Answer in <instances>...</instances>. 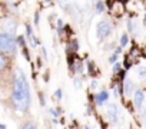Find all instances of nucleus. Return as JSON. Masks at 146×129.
<instances>
[{
    "instance_id": "obj_1",
    "label": "nucleus",
    "mask_w": 146,
    "mask_h": 129,
    "mask_svg": "<svg viewBox=\"0 0 146 129\" xmlns=\"http://www.w3.org/2000/svg\"><path fill=\"white\" fill-rule=\"evenodd\" d=\"M12 102L16 110L27 112L30 106V88L26 75L19 70L13 79V89H12Z\"/></svg>"
},
{
    "instance_id": "obj_2",
    "label": "nucleus",
    "mask_w": 146,
    "mask_h": 129,
    "mask_svg": "<svg viewBox=\"0 0 146 129\" xmlns=\"http://www.w3.org/2000/svg\"><path fill=\"white\" fill-rule=\"evenodd\" d=\"M16 46H17V39L15 37V35L2 30V33H0V50H2V53H5L6 56L7 55L12 56L16 52Z\"/></svg>"
},
{
    "instance_id": "obj_3",
    "label": "nucleus",
    "mask_w": 146,
    "mask_h": 129,
    "mask_svg": "<svg viewBox=\"0 0 146 129\" xmlns=\"http://www.w3.org/2000/svg\"><path fill=\"white\" fill-rule=\"evenodd\" d=\"M112 32H113V27L109 20H100L96 26V36L99 40H105L109 35H112Z\"/></svg>"
},
{
    "instance_id": "obj_4",
    "label": "nucleus",
    "mask_w": 146,
    "mask_h": 129,
    "mask_svg": "<svg viewBox=\"0 0 146 129\" xmlns=\"http://www.w3.org/2000/svg\"><path fill=\"white\" fill-rule=\"evenodd\" d=\"M143 100H145L143 90H142V89H136V90H135V93H133V105H135L137 109H142Z\"/></svg>"
},
{
    "instance_id": "obj_5",
    "label": "nucleus",
    "mask_w": 146,
    "mask_h": 129,
    "mask_svg": "<svg viewBox=\"0 0 146 129\" xmlns=\"http://www.w3.org/2000/svg\"><path fill=\"white\" fill-rule=\"evenodd\" d=\"M108 116H109V119L113 122V123H116L117 122V119H119V110H117V106L115 105V103H110L109 106H108Z\"/></svg>"
},
{
    "instance_id": "obj_6",
    "label": "nucleus",
    "mask_w": 146,
    "mask_h": 129,
    "mask_svg": "<svg viewBox=\"0 0 146 129\" xmlns=\"http://www.w3.org/2000/svg\"><path fill=\"white\" fill-rule=\"evenodd\" d=\"M108 99H109V92H108L106 89L102 90V92H99V93L95 96V102H96L98 106H103V103H106Z\"/></svg>"
},
{
    "instance_id": "obj_7",
    "label": "nucleus",
    "mask_w": 146,
    "mask_h": 129,
    "mask_svg": "<svg viewBox=\"0 0 146 129\" xmlns=\"http://www.w3.org/2000/svg\"><path fill=\"white\" fill-rule=\"evenodd\" d=\"M123 92H125L126 96H130L132 93H135V90H133V82L130 79H126L125 80V83H123Z\"/></svg>"
},
{
    "instance_id": "obj_8",
    "label": "nucleus",
    "mask_w": 146,
    "mask_h": 129,
    "mask_svg": "<svg viewBox=\"0 0 146 129\" xmlns=\"http://www.w3.org/2000/svg\"><path fill=\"white\" fill-rule=\"evenodd\" d=\"M135 72H136V75L139 76V79L140 80H145L146 79V66H137V68H135Z\"/></svg>"
},
{
    "instance_id": "obj_9",
    "label": "nucleus",
    "mask_w": 146,
    "mask_h": 129,
    "mask_svg": "<svg viewBox=\"0 0 146 129\" xmlns=\"http://www.w3.org/2000/svg\"><path fill=\"white\" fill-rule=\"evenodd\" d=\"M120 52H122V47H120V46H119V47H116V50H113L112 56L109 57V62H110V63H116V60H117V57H119Z\"/></svg>"
},
{
    "instance_id": "obj_10",
    "label": "nucleus",
    "mask_w": 146,
    "mask_h": 129,
    "mask_svg": "<svg viewBox=\"0 0 146 129\" xmlns=\"http://www.w3.org/2000/svg\"><path fill=\"white\" fill-rule=\"evenodd\" d=\"M127 43H129V36H127V33H123L120 37V47H126Z\"/></svg>"
},
{
    "instance_id": "obj_11",
    "label": "nucleus",
    "mask_w": 146,
    "mask_h": 129,
    "mask_svg": "<svg viewBox=\"0 0 146 129\" xmlns=\"http://www.w3.org/2000/svg\"><path fill=\"white\" fill-rule=\"evenodd\" d=\"M70 43V49H67V52H76L78 50V40H72V42H69Z\"/></svg>"
},
{
    "instance_id": "obj_12",
    "label": "nucleus",
    "mask_w": 146,
    "mask_h": 129,
    "mask_svg": "<svg viewBox=\"0 0 146 129\" xmlns=\"http://www.w3.org/2000/svg\"><path fill=\"white\" fill-rule=\"evenodd\" d=\"M83 69H85V66H83V62L80 60V62H76V73H82L83 72Z\"/></svg>"
},
{
    "instance_id": "obj_13",
    "label": "nucleus",
    "mask_w": 146,
    "mask_h": 129,
    "mask_svg": "<svg viewBox=\"0 0 146 129\" xmlns=\"http://www.w3.org/2000/svg\"><path fill=\"white\" fill-rule=\"evenodd\" d=\"M75 89H76V90L82 89V80H80L79 78H76V79H75Z\"/></svg>"
},
{
    "instance_id": "obj_14",
    "label": "nucleus",
    "mask_w": 146,
    "mask_h": 129,
    "mask_svg": "<svg viewBox=\"0 0 146 129\" xmlns=\"http://www.w3.org/2000/svg\"><path fill=\"white\" fill-rule=\"evenodd\" d=\"M22 129H36V125H35L33 122H27L26 125H23Z\"/></svg>"
},
{
    "instance_id": "obj_15",
    "label": "nucleus",
    "mask_w": 146,
    "mask_h": 129,
    "mask_svg": "<svg viewBox=\"0 0 146 129\" xmlns=\"http://www.w3.org/2000/svg\"><path fill=\"white\" fill-rule=\"evenodd\" d=\"M113 72L115 73H120V63H115L113 64Z\"/></svg>"
},
{
    "instance_id": "obj_16",
    "label": "nucleus",
    "mask_w": 146,
    "mask_h": 129,
    "mask_svg": "<svg viewBox=\"0 0 146 129\" xmlns=\"http://www.w3.org/2000/svg\"><path fill=\"white\" fill-rule=\"evenodd\" d=\"M26 33H27V36H29L30 39L33 37V36H32V35H33V33H32V27H30V25H29V23L26 25Z\"/></svg>"
},
{
    "instance_id": "obj_17",
    "label": "nucleus",
    "mask_w": 146,
    "mask_h": 129,
    "mask_svg": "<svg viewBox=\"0 0 146 129\" xmlns=\"http://www.w3.org/2000/svg\"><path fill=\"white\" fill-rule=\"evenodd\" d=\"M54 98H56L57 100H60V99H62V89H60V88L54 92Z\"/></svg>"
},
{
    "instance_id": "obj_18",
    "label": "nucleus",
    "mask_w": 146,
    "mask_h": 129,
    "mask_svg": "<svg viewBox=\"0 0 146 129\" xmlns=\"http://www.w3.org/2000/svg\"><path fill=\"white\" fill-rule=\"evenodd\" d=\"M17 45L25 46V37H23V36H19V37H17Z\"/></svg>"
},
{
    "instance_id": "obj_19",
    "label": "nucleus",
    "mask_w": 146,
    "mask_h": 129,
    "mask_svg": "<svg viewBox=\"0 0 146 129\" xmlns=\"http://www.w3.org/2000/svg\"><path fill=\"white\" fill-rule=\"evenodd\" d=\"M98 85H99V82H98V80H92L90 88H92V89H96V88H98Z\"/></svg>"
},
{
    "instance_id": "obj_20",
    "label": "nucleus",
    "mask_w": 146,
    "mask_h": 129,
    "mask_svg": "<svg viewBox=\"0 0 146 129\" xmlns=\"http://www.w3.org/2000/svg\"><path fill=\"white\" fill-rule=\"evenodd\" d=\"M35 23L39 25V12H36V15H35Z\"/></svg>"
},
{
    "instance_id": "obj_21",
    "label": "nucleus",
    "mask_w": 146,
    "mask_h": 129,
    "mask_svg": "<svg viewBox=\"0 0 146 129\" xmlns=\"http://www.w3.org/2000/svg\"><path fill=\"white\" fill-rule=\"evenodd\" d=\"M142 118H143V120L146 122V109H142Z\"/></svg>"
},
{
    "instance_id": "obj_22",
    "label": "nucleus",
    "mask_w": 146,
    "mask_h": 129,
    "mask_svg": "<svg viewBox=\"0 0 146 129\" xmlns=\"http://www.w3.org/2000/svg\"><path fill=\"white\" fill-rule=\"evenodd\" d=\"M0 129H6V125H5V123H2V126H0Z\"/></svg>"
},
{
    "instance_id": "obj_23",
    "label": "nucleus",
    "mask_w": 146,
    "mask_h": 129,
    "mask_svg": "<svg viewBox=\"0 0 146 129\" xmlns=\"http://www.w3.org/2000/svg\"><path fill=\"white\" fill-rule=\"evenodd\" d=\"M44 2H46V3H50V2H52V0H44Z\"/></svg>"
},
{
    "instance_id": "obj_24",
    "label": "nucleus",
    "mask_w": 146,
    "mask_h": 129,
    "mask_svg": "<svg viewBox=\"0 0 146 129\" xmlns=\"http://www.w3.org/2000/svg\"><path fill=\"white\" fill-rule=\"evenodd\" d=\"M85 129H90V128H89V126H85Z\"/></svg>"
}]
</instances>
